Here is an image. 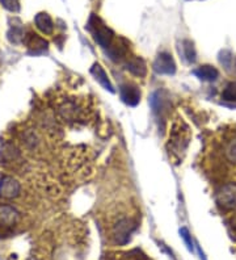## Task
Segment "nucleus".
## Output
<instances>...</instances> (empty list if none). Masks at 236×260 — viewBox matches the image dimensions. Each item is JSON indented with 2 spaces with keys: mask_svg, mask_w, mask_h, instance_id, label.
I'll list each match as a JSON object with an SVG mask.
<instances>
[{
  "mask_svg": "<svg viewBox=\"0 0 236 260\" xmlns=\"http://www.w3.org/2000/svg\"><path fill=\"white\" fill-rule=\"evenodd\" d=\"M88 28L92 32V35H93L94 41L97 42L101 48L107 49L112 46V42H113L114 38L113 32H112V29L108 28L98 17H91V20H89L88 22Z\"/></svg>",
  "mask_w": 236,
  "mask_h": 260,
  "instance_id": "nucleus-1",
  "label": "nucleus"
},
{
  "mask_svg": "<svg viewBox=\"0 0 236 260\" xmlns=\"http://www.w3.org/2000/svg\"><path fill=\"white\" fill-rule=\"evenodd\" d=\"M217 204L226 210L235 209L236 208V184L227 183L222 185L217 192Z\"/></svg>",
  "mask_w": 236,
  "mask_h": 260,
  "instance_id": "nucleus-2",
  "label": "nucleus"
},
{
  "mask_svg": "<svg viewBox=\"0 0 236 260\" xmlns=\"http://www.w3.org/2000/svg\"><path fill=\"white\" fill-rule=\"evenodd\" d=\"M21 185L13 176L4 175L0 179V197L4 200H12L20 196Z\"/></svg>",
  "mask_w": 236,
  "mask_h": 260,
  "instance_id": "nucleus-3",
  "label": "nucleus"
},
{
  "mask_svg": "<svg viewBox=\"0 0 236 260\" xmlns=\"http://www.w3.org/2000/svg\"><path fill=\"white\" fill-rule=\"evenodd\" d=\"M19 210L7 204H0V234L2 232H7L19 222Z\"/></svg>",
  "mask_w": 236,
  "mask_h": 260,
  "instance_id": "nucleus-4",
  "label": "nucleus"
},
{
  "mask_svg": "<svg viewBox=\"0 0 236 260\" xmlns=\"http://www.w3.org/2000/svg\"><path fill=\"white\" fill-rule=\"evenodd\" d=\"M186 133H188V127L183 130L181 124L173 125L172 130L170 132V149H172L173 152H181L185 150L188 145V138L185 137Z\"/></svg>",
  "mask_w": 236,
  "mask_h": 260,
  "instance_id": "nucleus-5",
  "label": "nucleus"
},
{
  "mask_svg": "<svg viewBox=\"0 0 236 260\" xmlns=\"http://www.w3.org/2000/svg\"><path fill=\"white\" fill-rule=\"evenodd\" d=\"M136 225L131 219L123 218L116 223L113 229V237L118 244H126L130 241V235L132 234Z\"/></svg>",
  "mask_w": 236,
  "mask_h": 260,
  "instance_id": "nucleus-6",
  "label": "nucleus"
},
{
  "mask_svg": "<svg viewBox=\"0 0 236 260\" xmlns=\"http://www.w3.org/2000/svg\"><path fill=\"white\" fill-rule=\"evenodd\" d=\"M154 70L160 75H173L176 73V63L170 53H160L154 62Z\"/></svg>",
  "mask_w": 236,
  "mask_h": 260,
  "instance_id": "nucleus-7",
  "label": "nucleus"
},
{
  "mask_svg": "<svg viewBox=\"0 0 236 260\" xmlns=\"http://www.w3.org/2000/svg\"><path fill=\"white\" fill-rule=\"evenodd\" d=\"M120 95L122 102L130 107H136L141 102V91L136 86L125 84L120 88Z\"/></svg>",
  "mask_w": 236,
  "mask_h": 260,
  "instance_id": "nucleus-8",
  "label": "nucleus"
},
{
  "mask_svg": "<svg viewBox=\"0 0 236 260\" xmlns=\"http://www.w3.org/2000/svg\"><path fill=\"white\" fill-rule=\"evenodd\" d=\"M126 70L132 74V75L143 78L147 74V66H146V62L142 58L132 57L126 62Z\"/></svg>",
  "mask_w": 236,
  "mask_h": 260,
  "instance_id": "nucleus-9",
  "label": "nucleus"
},
{
  "mask_svg": "<svg viewBox=\"0 0 236 260\" xmlns=\"http://www.w3.org/2000/svg\"><path fill=\"white\" fill-rule=\"evenodd\" d=\"M91 74L94 76V79L97 80L100 83L101 86L104 87L105 89L110 91V92H114V88H113V84L110 82L109 76L108 74L105 73V70L101 67V64L98 63H94L91 69Z\"/></svg>",
  "mask_w": 236,
  "mask_h": 260,
  "instance_id": "nucleus-10",
  "label": "nucleus"
},
{
  "mask_svg": "<svg viewBox=\"0 0 236 260\" xmlns=\"http://www.w3.org/2000/svg\"><path fill=\"white\" fill-rule=\"evenodd\" d=\"M35 22H36V26H37L40 32H42L44 35H47V36L53 35L54 22L53 20H51V17L49 16L46 12L38 13L37 16L35 17Z\"/></svg>",
  "mask_w": 236,
  "mask_h": 260,
  "instance_id": "nucleus-11",
  "label": "nucleus"
},
{
  "mask_svg": "<svg viewBox=\"0 0 236 260\" xmlns=\"http://www.w3.org/2000/svg\"><path fill=\"white\" fill-rule=\"evenodd\" d=\"M150 104H151V108L154 111V113L163 114L164 112L168 109V102L167 98H164V93L157 91L150 99Z\"/></svg>",
  "mask_w": 236,
  "mask_h": 260,
  "instance_id": "nucleus-12",
  "label": "nucleus"
},
{
  "mask_svg": "<svg viewBox=\"0 0 236 260\" xmlns=\"http://www.w3.org/2000/svg\"><path fill=\"white\" fill-rule=\"evenodd\" d=\"M0 156H2V160L4 165H10V163H16L20 159V150L15 146V145H10L7 143L6 146L2 149L0 152Z\"/></svg>",
  "mask_w": 236,
  "mask_h": 260,
  "instance_id": "nucleus-13",
  "label": "nucleus"
},
{
  "mask_svg": "<svg viewBox=\"0 0 236 260\" xmlns=\"http://www.w3.org/2000/svg\"><path fill=\"white\" fill-rule=\"evenodd\" d=\"M26 45H28V48L30 49L31 51H35V53H40V51H44L46 50L49 44L45 38L40 37L36 33H30L26 38Z\"/></svg>",
  "mask_w": 236,
  "mask_h": 260,
  "instance_id": "nucleus-14",
  "label": "nucleus"
},
{
  "mask_svg": "<svg viewBox=\"0 0 236 260\" xmlns=\"http://www.w3.org/2000/svg\"><path fill=\"white\" fill-rule=\"evenodd\" d=\"M194 75L199 79L206 80V82H213L219 76V73L215 67L205 64V66H199L197 70H194Z\"/></svg>",
  "mask_w": 236,
  "mask_h": 260,
  "instance_id": "nucleus-15",
  "label": "nucleus"
},
{
  "mask_svg": "<svg viewBox=\"0 0 236 260\" xmlns=\"http://www.w3.org/2000/svg\"><path fill=\"white\" fill-rule=\"evenodd\" d=\"M220 63L223 64L224 69H226L228 73H236V58L232 57L230 53H224V54L220 57Z\"/></svg>",
  "mask_w": 236,
  "mask_h": 260,
  "instance_id": "nucleus-16",
  "label": "nucleus"
},
{
  "mask_svg": "<svg viewBox=\"0 0 236 260\" xmlns=\"http://www.w3.org/2000/svg\"><path fill=\"white\" fill-rule=\"evenodd\" d=\"M224 154H226V158L228 159V162H231L232 165H236V137L227 143Z\"/></svg>",
  "mask_w": 236,
  "mask_h": 260,
  "instance_id": "nucleus-17",
  "label": "nucleus"
},
{
  "mask_svg": "<svg viewBox=\"0 0 236 260\" xmlns=\"http://www.w3.org/2000/svg\"><path fill=\"white\" fill-rule=\"evenodd\" d=\"M222 98L226 102H233L236 103V82L230 83L228 86L226 87V89L222 93Z\"/></svg>",
  "mask_w": 236,
  "mask_h": 260,
  "instance_id": "nucleus-18",
  "label": "nucleus"
},
{
  "mask_svg": "<svg viewBox=\"0 0 236 260\" xmlns=\"http://www.w3.org/2000/svg\"><path fill=\"white\" fill-rule=\"evenodd\" d=\"M183 49H184V55H185L186 59H188L189 62H194L195 51H194V48H193L192 42H189V41L184 42Z\"/></svg>",
  "mask_w": 236,
  "mask_h": 260,
  "instance_id": "nucleus-19",
  "label": "nucleus"
},
{
  "mask_svg": "<svg viewBox=\"0 0 236 260\" xmlns=\"http://www.w3.org/2000/svg\"><path fill=\"white\" fill-rule=\"evenodd\" d=\"M0 4L11 12H19L20 2L19 0H0Z\"/></svg>",
  "mask_w": 236,
  "mask_h": 260,
  "instance_id": "nucleus-20",
  "label": "nucleus"
},
{
  "mask_svg": "<svg viewBox=\"0 0 236 260\" xmlns=\"http://www.w3.org/2000/svg\"><path fill=\"white\" fill-rule=\"evenodd\" d=\"M180 234H181V237H183L184 238V241L186 242V244H188V247L190 248V250H192L193 248V246H192V239H190V235H189V232L188 230H186V229H181V230H180Z\"/></svg>",
  "mask_w": 236,
  "mask_h": 260,
  "instance_id": "nucleus-21",
  "label": "nucleus"
}]
</instances>
